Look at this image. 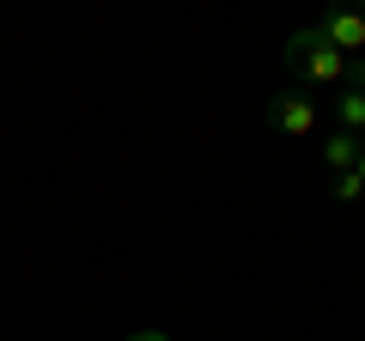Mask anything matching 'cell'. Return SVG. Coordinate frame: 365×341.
Instances as JSON below:
<instances>
[{
  "label": "cell",
  "instance_id": "cell-6",
  "mask_svg": "<svg viewBox=\"0 0 365 341\" xmlns=\"http://www.w3.org/2000/svg\"><path fill=\"white\" fill-rule=\"evenodd\" d=\"M329 195H335L341 208H353V201L365 195V177H359V170H341V177H335V189H329Z\"/></svg>",
  "mask_w": 365,
  "mask_h": 341
},
{
  "label": "cell",
  "instance_id": "cell-7",
  "mask_svg": "<svg viewBox=\"0 0 365 341\" xmlns=\"http://www.w3.org/2000/svg\"><path fill=\"white\" fill-rule=\"evenodd\" d=\"M128 341H170V335H165V329H134Z\"/></svg>",
  "mask_w": 365,
  "mask_h": 341
},
{
  "label": "cell",
  "instance_id": "cell-1",
  "mask_svg": "<svg viewBox=\"0 0 365 341\" xmlns=\"http://www.w3.org/2000/svg\"><path fill=\"white\" fill-rule=\"evenodd\" d=\"M280 61H287V73L304 79V86H347V73H353V55H341L317 25L292 31L287 49H280Z\"/></svg>",
  "mask_w": 365,
  "mask_h": 341
},
{
  "label": "cell",
  "instance_id": "cell-8",
  "mask_svg": "<svg viewBox=\"0 0 365 341\" xmlns=\"http://www.w3.org/2000/svg\"><path fill=\"white\" fill-rule=\"evenodd\" d=\"M359 177H365V146H359Z\"/></svg>",
  "mask_w": 365,
  "mask_h": 341
},
{
  "label": "cell",
  "instance_id": "cell-5",
  "mask_svg": "<svg viewBox=\"0 0 365 341\" xmlns=\"http://www.w3.org/2000/svg\"><path fill=\"white\" fill-rule=\"evenodd\" d=\"M335 122H341V134H359V141H365V86H341Z\"/></svg>",
  "mask_w": 365,
  "mask_h": 341
},
{
  "label": "cell",
  "instance_id": "cell-3",
  "mask_svg": "<svg viewBox=\"0 0 365 341\" xmlns=\"http://www.w3.org/2000/svg\"><path fill=\"white\" fill-rule=\"evenodd\" d=\"M317 31H323V37L335 43L341 55L365 49V6H335V13H323V19H317Z\"/></svg>",
  "mask_w": 365,
  "mask_h": 341
},
{
  "label": "cell",
  "instance_id": "cell-4",
  "mask_svg": "<svg viewBox=\"0 0 365 341\" xmlns=\"http://www.w3.org/2000/svg\"><path fill=\"white\" fill-rule=\"evenodd\" d=\"M359 146H365L359 134H341V128H335V134L323 141V165L335 170V177H341V170H359Z\"/></svg>",
  "mask_w": 365,
  "mask_h": 341
},
{
  "label": "cell",
  "instance_id": "cell-2",
  "mask_svg": "<svg viewBox=\"0 0 365 341\" xmlns=\"http://www.w3.org/2000/svg\"><path fill=\"white\" fill-rule=\"evenodd\" d=\"M317 122H323V110H317L311 92H274V98H268V128H274V134L304 141V134H317Z\"/></svg>",
  "mask_w": 365,
  "mask_h": 341
}]
</instances>
